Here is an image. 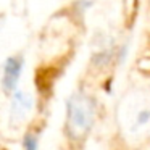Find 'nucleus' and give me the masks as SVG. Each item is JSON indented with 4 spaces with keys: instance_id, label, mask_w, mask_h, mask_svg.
I'll return each instance as SVG.
<instances>
[{
    "instance_id": "nucleus-1",
    "label": "nucleus",
    "mask_w": 150,
    "mask_h": 150,
    "mask_svg": "<svg viewBox=\"0 0 150 150\" xmlns=\"http://www.w3.org/2000/svg\"><path fill=\"white\" fill-rule=\"evenodd\" d=\"M121 126L129 139L139 140L150 134V98L132 97L121 105Z\"/></svg>"
},
{
    "instance_id": "nucleus-2",
    "label": "nucleus",
    "mask_w": 150,
    "mask_h": 150,
    "mask_svg": "<svg viewBox=\"0 0 150 150\" xmlns=\"http://www.w3.org/2000/svg\"><path fill=\"white\" fill-rule=\"evenodd\" d=\"M95 120V103L84 94H76L68 102L66 131L73 139L86 136Z\"/></svg>"
},
{
    "instance_id": "nucleus-3",
    "label": "nucleus",
    "mask_w": 150,
    "mask_h": 150,
    "mask_svg": "<svg viewBox=\"0 0 150 150\" xmlns=\"http://www.w3.org/2000/svg\"><path fill=\"white\" fill-rule=\"evenodd\" d=\"M34 100L31 97L29 92L18 91L13 94V100H11V108H10V120L11 123L20 124L26 120L33 111Z\"/></svg>"
},
{
    "instance_id": "nucleus-4",
    "label": "nucleus",
    "mask_w": 150,
    "mask_h": 150,
    "mask_svg": "<svg viewBox=\"0 0 150 150\" xmlns=\"http://www.w3.org/2000/svg\"><path fill=\"white\" fill-rule=\"evenodd\" d=\"M21 69H23V58L20 57H11L7 60L4 68V87L5 91H15L18 84V79L21 76Z\"/></svg>"
},
{
    "instance_id": "nucleus-5",
    "label": "nucleus",
    "mask_w": 150,
    "mask_h": 150,
    "mask_svg": "<svg viewBox=\"0 0 150 150\" xmlns=\"http://www.w3.org/2000/svg\"><path fill=\"white\" fill-rule=\"evenodd\" d=\"M23 145H24V150H37L39 139H37V136L34 132H28L26 136H24Z\"/></svg>"
}]
</instances>
